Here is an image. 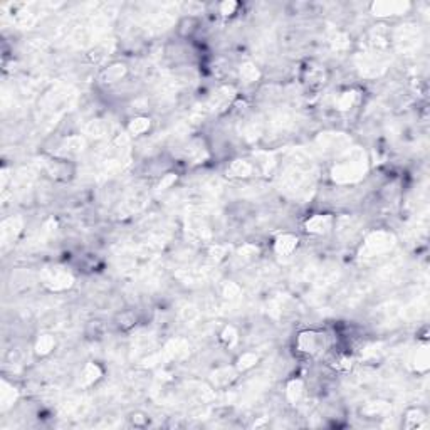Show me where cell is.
I'll return each instance as SVG.
<instances>
[{
  "label": "cell",
  "instance_id": "obj_1",
  "mask_svg": "<svg viewBox=\"0 0 430 430\" xmlns=\"http://www.w3.org/2000/svg\"><path fill=\"white\" fill-rule=\"evenodd\" d=\"M321 339H323V336H319V334H316V333L304 331L297 336L296 350L301 351V353H306V355H314V353H318L319 348H321Z\"/></svg>",
  "mask_w": 430,
  "mask_h": 430
},
{
  "label": "cell",
  "instance_id": "obj_2",
  "mask_svg": "<svg viewBox=\"0 0 430 430\" xmlns=\"http://www.w3.org/2000/svg\"><path fill=\"white\" fill-rule=\"evenodd\" d=\"M333 224H334V220L331 215L319 213V215H313V217L308 220L306 229H308V232H311V234H324L333 227Z\"/></svg>",
  "mask_w": 430,
  "mask_h": 430
},
{
  "label": "cell",
  "instance_id": "obj_3",
  "mask_svg": "<svg viewBox=\"0 0 430 430\" xmlns=\"http://www.w3.org/2000/svg\"><path fill=\"white\" fill-rule=\"evenodd\" d=\"M274 247H276V252L279 255H289L292 250L297 247V239L294 237V235L282 234L281 237L276 240Z\"/></svg>",
  "mask_w": 430,
  "mask_h": 430
},
{
  "label": "cell",
  "instance_id": "obj_4",
  "mask_svg": "<svg viewBox=\"0 0 430 430\" xmlns=\"http://www.w3.org/2000/svg\"><path fill=\"white\" fill-rule=\"evenodd\" d=\"M124 72H126V67L124 66H121V64L111 66L103 72V81L104 82H118V81H121Z\"/></svg>",
  "mask_w": 430,
  "mask_h": 430
},
{
  "label": "cell",
  "instance_id": "obj_5",
  "mask_svg": "<svg viewBox=\"0 0 430 430\" xmlns=\"http://www.w3.org/2000/svg\"><path fill=\"white\" fill-rule=\"evenodd\" d=\"M128 130H130V133L135 135V136L145 135L146 131L150 130V119L148 118H135V119H131L130 124H128Z\"/></svg>",
  "mask_w": 430,
  "mask_h": 430
},
{
  "label": "cell",
  "instance_id": "obj_6",
  "mask_svg": "<svg viewBox=\"0 0 430 430\" xmlns=\"http://www.w3.org/2000/svg\"><path fill=\"white\" fill-rule=\"evenodd\" d=\"M54 345H56L54 336H51V334H42V336L37 339V343H35V353L37 355L51 353V351L54 350Z\"/></svg>",
  "mask_w": 430,
  "mask_h": 430
},
{
  "label": "cell",
  "instance_id": "obj_7",
  "mask_svg": "<svg viewBox=\"0 0 430 430\" xmlns=\"http://www.w3.org/2000/svg\"><path fill=\"white\" fill-rule=\"evenodd\" d=\"M230 173H234L235 177H249L252 173V165L245 160H237L230 166Z\"/></svg>",
  "mask_w": 430,
  "mask_h": 430
},
{
  "label": "cell",
  "instance_id": "obj_8",
  "mask_svg": "<svg viewBox=\"0 0 430 430\" xmlns=\"http://www.w3.org/2000/svg\"><path fill=\"white\" fill-rule=\"evenodd\" d=\"M287 398L291 402H299L301 395L304 393V386L301 380H292L289 385H287Z\"/></svg>",
  "mask_w": 430,
  "mask_h": 430
},
{
  "label": "cell",
  "instance_id": "obj_9",
  "mask_svg": "<svg viewBox=\"0 0 430 430\" xmlns=\"http://www.w3.org/2000/svg\"><path fill=\"white\" fill-rule=\"evenodd\" d=\"M239 361H244V365H239V368H250V366H254L255 361H257V355H254V353H244L242 356H240Z\"/></svg>",
  "mask_w": 430,
  "mask_h": 430
}]
</instances>
